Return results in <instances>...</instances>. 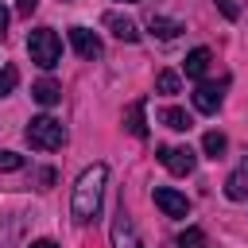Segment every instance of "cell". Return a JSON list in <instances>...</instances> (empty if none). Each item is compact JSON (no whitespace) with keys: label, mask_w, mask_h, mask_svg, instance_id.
<instances>
[{"label":"cell","mask_w":248,"mask_h":248,"mask_svg":"<svg viewBox=\"0 0 248 248\" xmlns=\"http://www.w3.org/2000/svg\"><path fill=\"white\" fill-rule=\"evenodd\" d=\"M217 8L225 12V19H236V4L232 0H217Z\"/></svg>","instance_id":"44dd1931"},{"label":"cell","mask_w":248,"mask_h":248,"mask_svg":"<svg viewBox=\"0 0 248 248\" xmlns=\"http://www.w3.org/2000/svg\"><path fill=\"white\" fill-rule=\"evenodd\" d=\"M31 248H58V244H54V240H35Z\"/></svg>","instance_id":"cb8c5ba5"},{"label":"cell","mask_w":248,"mask_h":248,"mask_svg":"<svg viewBox=\"0 0 248 248\" xmlns=\"http://www.w3.org/2000/svg\"><path fill=\"white\" fill-rule=\"evenodd\" d=\"M194 108H198V112H205V116H213V112L221 108V85L202 81V85L194 89Z\"/></svg>","instance_id":"30bf717a"},{"label":"cell","mask_w":248,"mask_h":248,"mask_svg":"<svg viewBox=\"0 0 248 248\" xmlns=\"http://www.w3.org/2000/svg\"><path fill=\"white\" fill-rule=\"evenodd\" d=\"M27 143L35 147V151H58L62 143H66V128H62V120H54V116H35L31 124H27Z\"/></svg>","instance_id":"3957f363"},{"label":"cell","mask_w":248,"mask_h":248,"mask_svg":"<svg viewBox=\"0 0 248 248\" xmlns=\"http://www.w3.org/2000/svg\"><path fill=\"white\" fill-rule=\"evenodd\" d=\"M159 163H163L170 174H178V178H182V174H190V170H194L198 155H194L190 147H170V143H167V147H159Z\"/></svg>","instance_id":"5b68a950"},{"label":"cell","mask_w":248,"mask_h":248,"mask_svg":"<svg viewBox=\"0 0 248 248\" xmlns=\"http://www.w3.org/2000/svg\"><path fill=\"white\" fill-rule=\"evenodd\" d=\"M4 31H8V8L0 4V39H4Z\"/></svg>","instance_id":"603a6c76"},{"label":"cell","mask_w":248,"mask_h":248,"mask_svg":"<svg viewBox=\"0 0 248 248\" xmlns=\"http://www.w3.org/2000/svg\"><path fill=\"white\" fill-rule=\"evenodd\" d=\"M101 23H105L116 39H124V43H140V27H136L128 16H120V12H105V16H101Z\"/></svg>","instance_id":"52a82bcc"},{"label":"cell","mask_w":248,"mask_h":248,"mask_svg":"<svg viewBox=\"0 0 248 248\" xmlns=\"http://www.w3.org/2000/svg\"><path fill=\"white\" fill-rule=\"evenodd\" d=\"M120 4H124V0H120Z\"/></svg>","instance_id":"d4e9b609"},{"label":"cell","mask_w":248,"mask_h":248,"mask_svg":"<svg viewBox=\"0 0 248 248\" xmlns=\"http://www.w3.org/2000/svg\"><path fill=\"white\" fill-rule=\"evenodd\" d=\"M178 248H205V232L202 229H186L178 236Z\"/></svg>","instance_id":"d6986e66"},{"label":"cell","mask_w":248,"mask_h":248,"mask_svg":"<svg viewBox=\"0 0 248 248\" xmlns=\"http://www.w3.org/2000/svg\"><path fill=\"white\" fill-rule=\"evenodd\" d=\"M31 97H35L43 108H50V105H58V101H62V85H58V81H50V78H43V81H35V85H31Z\"/></svg>","instance_id":"4fadbf2b"},{"label":"cell","mask_w":248,"mask_h":248,"mask_svg":"<svg viewBox=\"0 0 248 248\" xmlns=\"http://www.w3.org/2000/svg\"><path fill=\"white\" fill-rule=\"evenodd\" d=\"M70 43L81 58H101V39L89 31V27H70Z\"/></svg>","instance_id":"ba28073f"},{"label":"cell","mask_w":248,"mask_h":248,"mask_svg":"<svg viewBox=\"0 0 248 248\" xmlns=\"http://www.w3.org/2000/svg\"><path fill=\"white\" fill-rule=\"evenodd\" d=\"M16 85H19V70H16L12 62H8V66H0V97H8Z\"/></svg>","instance_id":"ac0fdd59"},{"label":"cell","mask_w":248,"mask_h":248,"mask_svg":"<svg viewBox=\"0 0 248 248\" xmlns=\"http://www.w3.org/2000/svg\"><path fill=\"white\" fill-rule=\"evenodd\" d=\"M155 89L167 93V97H174V93L182 89V78H178L174 70H159V74H155Z\"/></svg>","instance_id":"2e32d148"},{"label":"cell","mask_w":248,"mask_h":248,"mask_svg":"<svg viewBox=\"0 0 248 248\" xmlns=\"http://www.w3.org/2000/svg\"><path fill=\"white\" fill-rule=\"evenodd\" d=\"M35 4H39V0H16V8H19V16H31V12H35Z\"/></svg>","instance_id":"7402d4cb"},{"label":"cell","mask_w":248,"mask_h":248,"mask_svg":"<svg viewBox=\"0 0 248 248\" xmlns=\"http://www.w3.org/2000/svg\"><path fill=\"white\" fill-rule=\"evenodd\" d=\"M108 240H112V248H143V240H140V232H136V221L128 217V209H124V202L112 209V225H108Z\"/></svg>","instance_id":"277c9868"},{"label":"cell","mask_w":248,"mask_h":248,"mask_svg":"<svg viewBox=\"0 0 248 248\" xmlns=\"http://www.w3.org/2000/svg\"><path fill=\"white\" fill-rule=\"evenodd\" d=\"M143 108H147V101L140 97V101H132L128 108H124V128L136 136V140H143L147 136V120H143Z\"/></svg>","instance_id":"8fae6325"},{"label":"cell","mask_w":248,"mask_h":248,"mask_svg":"<svg viewBox=\"0 0 248 248\" xmlns=\"http://www.w3.org/2000/svg\"><path fill=\"white\" fill-rule=\"evenodd\" d=\"M209 62H213V54H209V46H194V50L186 54V62H182V70H186V78H205V70H209Z\"/></svg>","instance_id":"7c38bea8"},{"label":"cell","mask_w":248,"mask_h":248,"mask_svg":"<svg viewBox=\"0 0 248 248\" xmlns=\"http://www.w3.org/2000/svg\"><path fill=\"white\" fill-rule=\"evenodd\" d=\"M159 124H167L170 132H190V128H194V120H190V112H182V108H174V105H167V108H159Z\"/></svg>","instance_id":"5bb4252c"},{"label":"cell","mask_w":248,"mask_h":248,"mask_svg":"<svg viewBox=\"0 0 248 248\" xmlns=\"http://www.w3.org/2000/svg\"><path fill=\"white\" fill-rule=\"evenodd\" d=\"M155 205H159L167 217H186V213H190L186 194H178V190H170V186H155Z\"/></svg>","instance_id":"8992f818"},{"label":"cell","mask_w":248,"mask_h":248,"mask_svg":"<svg viewBox=\"0 0 248 248\" xmlns=\"http://www.w3.org/2000/svg\"><path fill=\"white\" fill-rule=\"evenodd\" d=\"M23 167V155H16V151H0V170H19Z\"/></svg>","instance_id":"ffe728a7"},{"label":"cell","mask_w":248,"mask_h":248,"mask_svg":"<svg viewBox=\"0 0 248 248\" xmlns=\"http://www.w3.org/2000/svg\"><path fill=\"white\" fill-rule=\"evenodd\" d=\"M105 182H108V167L105 163H93L78 174L74 182V198H70V213L78 225H89L97 213H101V198H105Z\"/></svg>","instance_id":"6da1fadb"},{"label":"cell","mask_w":248,"mask_h":248,"mask_svg":"<svg viewBox=\"0 0 248 248\" xmlns=\"http://www.w3.org/2000/svg\"><path fill=\"white\" fill-rule=\"evenodd\" d=\"M147 27H151V35H159V39H178V35L186 31L178 19H167V16H151Z\"/></svg>","instance_id":"9a60e30c"},{"label":"cell","mask_w":248,"mask_h":248,"mask_svg":"<svg viewBox=\"0 0 248 248\" xmlns=\"http://www.w3.org/2000/svg\"><path fill=\"white\" fill-rule=\"evenodd\" d=\"M27 54H31V62H35V66L54 70V66H58V58H62V39H58L50 27H35V31L27 35Z\"/></svg>","instance_id":"7a4b0ae2"},{"label":"cell","mask_w":248,"mask_h":248,"mask_svg":"<svg viewBox=\"0 0 248 248\" xmlns=\"http://www.w3.org/2000/svg\"><path fill=\"white\" fill-rule=\"evenodd\" d=\"M225 147H229V140H225L221 132H205V136H202V151H205L209 159H221Z\"/></svg>","instance_id":"e0dca14e"},{"label":"cell","mask_w":248,"mask_h":248,"mask_svg":"<svg viewBox=\"0 0 248 248\" xmlns=\"http://www.w3.org/2000/svg\"><path fill=\"white\" fill-rule=\"evenodd\" d=\"M225 198L229 202H244L248 198V159H240L236 170L225 178Z\"/></svg>","instance_id":"9c48e42d"}]
</instances>
